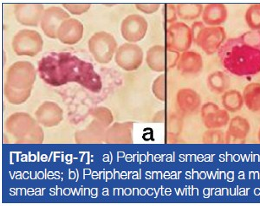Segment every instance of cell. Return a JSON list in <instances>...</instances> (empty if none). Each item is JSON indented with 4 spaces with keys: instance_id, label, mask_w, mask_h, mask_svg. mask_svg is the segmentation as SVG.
<instances>
[{
    "instance_id": "6da1fadb",
    "label": "cell",
    "mask_w": 260,
    "mask_h": 206,
    "mask_svg": "<svg viewBox=\"0 0 260 206\" xmlns=\"http://www.w3.org/2000/svg\"><path fill=\"white\" fill-rule=\"evenodd\" d=\"M40 78L48 85L60 87L75 83L92 93H99L103 83L90 62L70 52H52L44 56L38 64Z\"/></svg>"
},
{
    "instance_id": "7a4b0ae2",
    "label": "cell",
    "mask_w": 260,
    "mask_h": 206,
    "mask_svg": "<svg viewBox=\"0 0 260 206\" xmlns=\"http://www.w3.org/2000/svg\"><path fill=\"white\" fill-rule=\"evenodd\" d=\"M217 54L222 66L236 77L260 73V31L226 39Z\"/></svg>"
},
{
    "instance_id": "3957f363",
    "label": "cell",
    "mask_w": 260,
    "mask_h": 206,
    "mask_svg": "<svg viewBox=\"0 0 260 206\" xmlns=\"http://www.w3.org/2000/svg\"><path fill=\"white\" fill-rule=\"evenodd\" d=\"M88 46L95 62L100 64L110 63L118 49L115 37L106 31H99L92 35Z\"/></svg>"
},
{
    "instance_id": "277c9868",
    "label": "cell",
    "mask_w": 260,
    "mask_h": 206,
    "mask_svg": "<svg viewBox=\"0 0 260 206\" xmlns=\"http://www.w3.org/2000/svg\"><path fill=\"white\" fill-rule=\"evenodd\" d=\"M180 56V53L165 45H154L147 51L146 62L151 71L164 73L177 67Z\"/></svg>"
},
{
    "instance_id": "5b68a950",
    "label": "cell",
    "mask_w": 260,
    "mask_h": 206,
    "mask_svg": "<svg viewBox=\"0 0 260 206\" xmlns=\"http://www.w3.org/2000/svg\"><path fill=\"white\" fill-rule=\"evenodd\" d=\"M43 46L42 36L33 29H21L12 39V49L19 56L34 57L41 52Z\"/></svg>"
},
{
    "instance_id": "8992f818",
    "label": "cell",
    "mask_w": 260,
    "mask_h": 206,
    "mask_svg": "<svg viewBox=\"0 0 260 206\" xmlns=\"http://www.w3.org/2000/svg\"><path fill=\"white\" fill-rule=\"evenodd\" d=\"M35 66L27 61H19L11 65L6 71V83L18 89L32 88L37 77Z\"/></svg>"
},
{
    "instance_id": "52a82bcc",
    "label": "cell",
    "mask_w": 260,
    "mask_h": 206,
    "mask_svg": "<svg viewBox=\"0 0 260 206\" xmlns=\"http://www.w3.org/2000/svg\"><path fill=\"white\" fill-rule=\"evenodd\" d=\"M192 42L191 27L184 22L169 24L166 29L165 46L168 49L183 53L190 50Z\"/></svg>"
},
{
    "instance_id": "ba28073f",
    "label": "cell",
    "mask_w": 260,
    "mask_h": 206,
    "mask_svg": "<svg viewBox=\"0 0 260 206\" xmlns=\"http://www.w3.org/2000/svg\"><path fill=\"white\" fill-rule=\"evenodd\" d=\"M225 41L226 32L223 27L207 26L201 30L193 42L205 53L208 56H212L218 53L219 49L225 44Z\"/></svg>"
},
{
    "instance_id": "9c48e42d",
    "label": "cell",
    "mask_w": 260,
    "mask_h": 206,
    "mask_svg": "<svg viewBox=\"0 0 260 206\" xmlns=\"http://www.w3.org/2000/svg\"><path fill=\"white\" fill-rule=\"evenodd\" d=\"M143 50L138 44L125 43L119 46L115 55L116 64L123 71L138 70L143 62Z\"/></svg>"
},
{
    "instance_id": "30bf717a",
    "label": "cell",
    "mask_w": 260,
    "mask_h": 206,
    "mask_svg": "<svg viewBox=\"0 0 260 206\" xmlns=\"http://www.w3.org/2000/svg\"><path fill=\"white\" fill-rule=\"evenodd\" d=\"M148 29V21L140 14L128 15L121 24L122 38L131 44L142 41L145 38Z\"/></svg>"
},
{
    "instance_id": "8fae6325",
    "label": "cell",
    "mask_w": 260,
    "mask_h": 206,
    "mask_svg": "<svg viewBox=\"0 0 260 206\" xmlns=\"http://www.w3.org/2000/svg\"><path fill=\"white\" fill-rule=\"evenodd\" d=\"M39 125V122L30 114L24 112L14 113L6 119L5 127L6 132L15 141L27 135Z\"/></svg>"
},
{
    "instance_id": "7c38bea8",
    "label": "cell",
    "mask_w": 260,
    "mask_h": 206,
    "mask_svg": "<svg viewBox=\"0 0 260 206\" xmlns=\"http://www.w3.org/2000/svg\"><path fill=\"white\" fill-rule=\"evenodd\" d=\"M201 117L202 123L207 129L223 128L228 126L231 120L228 110L220 109L219 105L211 101L201 106Z\"/></svg>"
},
{
    "instance_id": "4fadbf2b",
    "label": "cell",
    "mask_w": 260,
    "mask_h": 206,
    "mask_svg": "<svg viewBox=\"0 0 260 206\" xmlns=\"http://www.w3.org/2000/svg\"><path fill=\"white\" fill-rule=\"evenodd\" d=\"M70 18V13L59 6H50L42 16L40 27L49 39H57V31L62 22Z\"/></svg>"
},
{
    "instance_id": "5bb4252c",
    "label": "cell",
    "mask_w": 260,
    "mask_h": 206,
    "mask_svg": "<svg viewBox=\"0 0 260 206\" xmlns=\"http://www.w3.org/2000/svg\"><path fill=\"white\" fill-rule=\"evenodd\" d=\"M45 10V6L43 4H14L16 20L24 26H39Z\"/></svg>"
},
{
    "instance_id": "9a60e30c",
    "label": "cell",
    "mask_w": 260,
    "mask_h": 206,
    "mask_svg": "<svg viewBox=\"0 0 260 206\" xmlns=\"http://www.w3.org/2000/svg\"><path fill=\"white\" fill-rule=\"evenodd\" d=\"M35 118L43 127L48 128L57 127L63 120V110L57 103L47 100L37 109Z\"/></svg>"
},
{
    "instance_id": "2e32d148",
    "label": "cell",
    "mask_w": 260,
    "mask_h": 206,
    "mask_svg": "<svg viewBox=\"0 0 260 206\" xmlns=\"http://www.w3.org/2000/svg\"><path fill=\"white\" fill-rule=\"evenodd\" d=\"M134 122H115L108 127L104 143L110 145H128L133 143Z\"/></svg>"
},
{
    "instance_id": "e0dca14e",
    "label": "cell",
    "mask_w": 260,
    "mask_h": 206,
    "mask_svg": "<svg viewBox=\"0 0 260 206\" xmlns=\"http://www.w3.org/2000/svg\"><path fill=\"white\" fill-rule=\"evenodd\" d=\"M251 125L247 119L237 115L231 119L225 132V144H243L246 142Z\"/></svg>"
},
{
    "instance_id": "ac0fdd59",
    "label": "cell",
    "mask_w": 260,
    "mask_h": 206,
    "mask_svg": "<svg viewBox=\"0 0 260 206\" xmlns=\"http://www.w3.org/2000/svg\"><path fill=\"white\" fill-rule=\"evenodd\" d=\"M175 104L181 115H194L201 108V96L192 88H180L175 96Z\"/></svg>"
},
{
    "instance_id": "d6986e66",
    "label": "cell",
    "mask_w": 260,
    "mask_h": 206,
    "mask_svg": "<svg viewBox=\"0 0 260 206\" xmlns=\"http://www.w3.org/2000/svg\"><path fill=\"white\" fill-rule=\"evenodd\" d=\"M84 27L77 18H70L63 21L57 31V39L62 44L73 45L82 40Z\"/></svg>"
},
{
    "instance_id": "ffe728a7",
    "label": "cell",
    "mask_w": 260,
    "mask_h": 206,
    "mask_svg": "<svg viewBox=\"0 0 260 206\" xmlns=\"http://www.w3.org/2000/svg\"><path fill=\"white\" fill-rule=\"evenodd\" d=\"M106 127L94 119L84 129L75 133L77 144H101L104 142Z\"/></svg>"
},
{
    "instance_id": "44dd1931",
    "label": "cell",
    "mask_w": 260,
    "mask_h": 206,
    "mask_svg": "<svg viewBox=\"0 0 260 206\" xmlns=\"http://www.w3.org/2000/svg\"><path fill=\"white\" fill-rule=\"evenodd\" d=\"M201 18L205 25L208 27L220 26L228 20V7L225 4H207L204 7Z\"/></svg>"
},
{
    "instance_id": "7402d4cb",
    "label": "cell",
    "mask_w": 260,
    "mask_h": 206,
    "mask_svg": "<svg viewBox=\"0 0 260 206\" xmlns=\"http://www.w3.org/2000/svg\"><path fill=\"white\" fill-rule=\"evenodd\" d=\"M204 67V62L201 54L195 51H186L180 54L177 68L183 75H197L201 73Z\"/></svg>"
},
{
    "instance_id": "603a6c76",
    "label": "cell",
    "mask_w": 260,
    "mask_h": 206,
    "mask_svg": "<svg viewBox=\"0 0 260 206\" xmlns=\"http://www.w3.org/2000/svg\"><path fill=\"white\" fill-rule=\"evenodd\" d=\"M207 84L212 93L216 94H224L230 88V78L224 71H214L208 75Z\"/></svg>"
},
{
    "instance_id": "cb8c5ba5",
    "label": "cell",
    "mask_w": 260,
    "mask_h": 206,
    "mask_svg": "<svg viewBox=\"0 0 260 206\" xmlns=\"http://www.w3.org/2000/svg\"><path fill=\"white\" fill-rule=\"evenodd\" d=\"M243 98L246 108L252 113L260 112V83H251L243 90Z\"/></svg>"
},
{
    "instance_id": "d4e9b609",
    "label": "cell",
    "mask_w": 260,
    "mask_h": 206,
    "mask_svg": "<svg viewBox=\"0 0 260 206\" xmlns=\"http://www.w3.org/2000/svg\"><path fill=\"white\" fill-rule=\"evenodd\" d=\"M222 106L229 113H237L242 109L245 101L243 94L236 89L225 92L221 97Z\"/></svg>"
},
{
    "instance_id": "484cf974",
    "label": "cell",
    "mask_w": 260,
    "mask_h": 206,
    "mask_svg": "<svg viewBox=\"0 0 260 206\" xmlns=\"http://www.w3.org/2000/svg\"><path fill=\"white\" fill-rule=\"evenodd\" d=\"M175 6L177 10L178 18L183 21L196 20L201 17L204 10V6L198 3L176 4Z\"/></svg>"
},
{
    "instance_id": "4316f807",
    "label": "cell",
    "mask_w": 260,
    "mask_h": 206,
    "mask_svg": "<svg viewBox=\"0 0 260 206\" xmlns=\"http://www.w3.org/2000/svg\"><path fill=\"white\" fill-rule=\"evenodd\" d=\"M165 127V138L169 139L172 143V140H177L180 137L183 130V119L180 115L172 114L169 115L164 122Z\"/></svg>"
},
{
    "instance_id": "83f0119b",
    "label": "cell",
    "mask_w": 260,
    "mask_h": 206,
    "mask_svg": "<svg viewBox=\"0 0 260 206\" xmlns=\"http://www.w3.org/2000/svg\"><path fill=\"white\" fill-rule=\"evenodd\" d=\"M32 88L30 89H18L12 88L8 83L4 84V94L6 100L12 105H21L26 102L27 100L30 97Z\"/></svg>"
},
{
    "instance_id": "f1b7e54d",
    "label": "cell",
    "mask_w": 260,
    "mask_h": 206,
    "mask_svg": "<svg viewBox=\"0 0 260 206\" xmlns=\"http://www.w3.org/2000/svg\"><path fill=\"white\" fill-rule=\"evenodd\" d=\"M245 23L252 31H260V4L249 6L245 14Z\"/></svg>"
},
{
    "instance_id": "f546056e",
    "label": "cell",
    "mask_w": 260,
    "mask_h": 206,
    "mask_svg": "<svg viewBox=\"0 0 260 206\" xmlns=\"http://www.w3.org/2000/svg\"><path fill=\"white\" fill-rule=\"evenodd\" d=\"M152 91L154 96L160 100L165 102L168 100V77L166 74L163 73L156 79H154L153 85H152Z\"/></svg>"
},
{
    "instance_id": "4dcf8cb0",
    "label": "cell",
    "mask_w": 260,
    "mask_h": 206,
    "mask_svg": "<svg viewBox=\"0 0 260 206\" xmlns=\"http://www.w3.org/2000/svg\"><path fill=\"white\" fill-rule=\"evenodd\" d=\"M89 115L103 124L106 128L110 127L114 122V116H113L112 112L110 111V109H108L106 107H95L94 109H90Z\"/></svg>"
},
{
    "instance_id": "1f68e13d",
    "label": "cell",
    "mask_w": 260,
    "mask_h": 206,
    "mask_svg": "<svg viewBox=\"0 0 260 206\" xmlns=\"http://www.w3.org/2000/svg\"><path fill=\"white\" fill-rule=\"evenodd\" d=\"M45 140V132L41 125H38L27 135L15 141L17 144H41Z\"/></svg>"
},
{
    "instance_id": "d6a6232c",
    "label": "cell",
    "mask_w": 260,
    "mask_h": 206,
    "mask_svg": "<svg viewBox=\"0 0 260 206\" xmlns=\"http://www.w3.org/2000/svg\"><path fill=\"white\" fill-rule=\"evenodd\" d=\"M202 143L207 145L225 144V133L220 129H207L202 134Z\"/></svg>"
},
{
    "instance_id": "836d02e7",
    "label": "cell",
    "mask_w": 260,
    "mask_h": 206,
    "mask_svg": "<svg viewBox=\"0 0 260 206\" xmlns=\"http://www.w3.org/2000/svg\"><path fill=\"white\" fill-rule=\"evenodd\" d=\"M64 9L72 15L80 16L88 12L91 5L90 4H69L64 3L62 5Z\"/></svg>"
},
{
    "instance_id": "e575fe53",
    "label": "cell",
    "mask_w": 260,
    "mask_h": 206,
    "mask_svg": "<svg viewBox=\"0 0 260 206\" xmlns=\"http://www.w3.org/2000/svg\"><path fill=\"white\" fill-rule=\"evenodd\" d=\"M163 17L167 24H175L177 21V10L175 4H165L163 7Z\"/></svg>"
},
{
    "instance_id": "d590c367",
    "label": "cell",
    "mask_w": 260,
    "mask_h": 206,
    "mask_svg": "<svg viewBox=\"0 0 260 206\" xmlns=\"http://www.w3.org/2000/svg\"><path fill=\"white\" fill-rule=\"evenodd\" d=\"M160 4H136V8L145 14H154L160 8Z\"/></svg>"
},
{
    "instance_id": "8d00e7d4",
    "label": "cell",
    "mask_w": 260,
    "mask_h": 206,
    "mask_svg": "<svg viewBox=\"0 0 260 206\" xmlns=\"http://www.w3.org/2000/svg\"><path fill=\"white\" fill-rule=\"evenodd\" d=\"M206 25H205L203 22L201 21H196L193 24H192V27H191V30H192V39L194 41L196 38L198 37L199 34L201 32L202 29H204Z\"/></svg>"
},
{
    "instance_id": "74e56055",
    "label": "cell",
    "mask_w": 260,
    "mask_h": 206,
    "mask_svg": "<svg viewBox=\"0 0 260 206\" xmlns=\"http://www.w3.org/2000/svg\"><path fill=\"white\" fill-rule=\"evenodd\" d=\"M257 139H258V142L260 143V127L259 130H258V132H257Z\"/></svg>"
}]
</instances>
